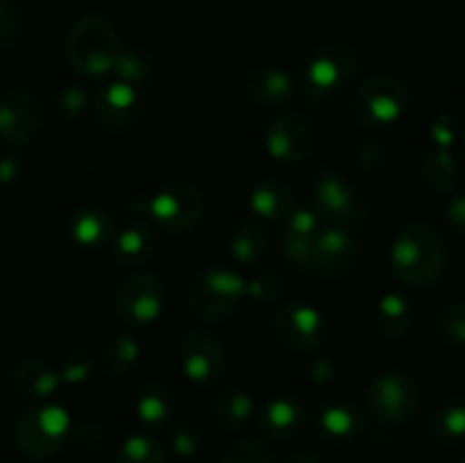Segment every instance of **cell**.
Listing matches in <instances>:
<instances>
[{
	"label": "cell",
	"mask_w": 465,
	"mask_h": 463,
	"mask_svg": "<svg viewBox=\"0 0 465 463\" xmlns=\"http://www.w3.org/2000/svg\"><path fill=\"white\" fill-rule=\"evenodd\" d=\"M448 261V241L430 222L402 227L391 245V272L398 281L416 289L436 284L445 275Z\"/></svg>",
	"instance_id": "1"
},
{
	"label": "cell",
	"mask_w": 465,
	"mask_h": 463,
	"mask_svg": "<svg viewBox=\"0 0 465 463\" xmlns=\"http://www.w3.org/2000/svg\"><path fill=\"white\" fill-rule=\"evenodd\" d=\"M121 53V36L103 14H86L77 18L64 41L68 66L86 77H103L112 73Z\"/></svg>",
	"instance_id": "2"
},
{
	"label": "cell",
	"mask_w": 465,
	"mask_h": 463,
	"mask_svg": "<svg viewBox=\"0 0 465 463\" xmlns=\"http://www.w3.org/2000/svg\"><path fill=\"white\" fill-rule=\"evenodd\" d=\"M359 75V54L345 45H327L313 50L300 68V86L309 104H322Z\"/></svg>",
	"instance_id": "3"
},
{
	"label": "cell",
	"mask_w": 465,
	"mask_h": 463,
	"mask_svg": "<svg viewBox=\"0 0 465 463\" xmlns=\"http://www.w3.org/2000/svg\"><path fill=\"white\" fill-rule=\"evenodd\" d=\"M248 295V281L230 268H209L200 272L189 291V309L204 322L232 316Z\"/></svg>",
	"instance_id": "4"
},
{
	"label": "cell",
	"mask_w": 465,
	"mask_h": 463,
	"mask_svg": "<svg viewBox=\"0 0 465 463\" xmlns=\"http://www.w3.org/2000/svg\"><path fill=\"white\" fill-rule=\"evenodd\" d=\"M411 107L407 84L393 75H375L363 82L352 98V116L363 127L395 125Z\"/></svg>",
	"instance_id": "5"
},
{
	"label": "cell",
	"mask_w": 465,
	"mask_h": 463,
	"mask_svg": "<svg viewBox=\"0 0 465 463\" xmlns=\"http://www.w3.org/2000/svg\"><path fill=\"white\" fill-rule=\"evenodd\" d=\"M71 420L66 409L57 404L30 409L18 418L14 427V440L16 448L30 458H48L57 454L66 443Z\"/></svg>",
	"instance_id": "6"
},
{
	"label": "cell",
	"mask_w": 465,
	"mask_h": 463,
	"mask_svg": "<svg viewBox=\"0 0 465 463\" xmlns=\"http://www.w3.org/2000/svg\"><path fill=\"white\" fill-rule=\"evenodd\" d=\"M368 409L384 425H404L416 416L420 404V389L411 375L391 370L375 377L368 386Z\"/></svg>",
	"instance_id": "7"
},
{
	"label": "cell",
	"mask_w": 465,
	"mask_h": 463,
	"mask_svg": "<svg viewBox=\"0 0 465 463\" xmlns=\"http://www.w3.org/2000/svg\"><path fill=\"white\" fill-rule=\"evenodd\" d=\"M313 212L321 218L350 227L368 218V204L357 186L341 172H318L313 182Z\"/></svg>",
	"instance_id": "8"
},
{
	"label": "cell",
	"mask_w": 465,
	"mask_h": 463,
	"mask_svg": "<svg viewBox=\"0 0 465 463\" xmlns=\"http://www.w3.org/2000/svg\"><path fill=\"white\" fill-rule=\"evenodd\" d=\"M116 316L127 325H150L162 316L163 286L150 272H130L114 291Z\"/></svg>",
	"instance_id": "9"
},
{
	"label": "cell",
	"mask_w": 465,
	"mask_h": 463,
	"mask_svg": "<svg viewBox=\"0 0 465 463\" xmlns=\"http://www.w3.org/2000/svg\"><path fill=\"white\" fill-rule=\"evenodd\" d=\"M272 331L286 348L298 350V352H313L325 343L330 327H327L325 316L316 307L291 302L275 311Z\"/></svg>",
	"instance_id": "10"
},
{
	"label": "cell",
	"mask_w": 465,
	"mask_h": 463,
	"mask_svg": "<svg viewBox=\"0 0 465 463\" xmlns=\"http://www.w3.org/2000/svg\"><path fill=\"white\" fill-rule=\"evenodd\" d=\"M316 145V130L302 112L286 109L277 113L266 127V153L275 162L298 163L312 154Z\"/></svg>",
	"instance_id": "11"
},
{
	"label": "cell",
	"mask_w": 465,
	"mask_h": 463,
	"mask_svg": "<svg viewBox=\"0 0 465 463\" xmlns=\"http://www.w3.org/2000/svg\"><path fill=\"white\" fill-rule=\"evenodd\" d=\"M180 366L191 381L213 386L223 381L227 370L225 348L221 339L207 330H191L182 339Z\"/></svg>",
	"instance_id": "12"
},
{
	"label": "cell",
	"mask_w": 465,
	"mask_h": 463,
	"mask_svg": "<svg viewBox=\"0 0 465 463\" xmlns=\"http://www.w3.org/2000/svg\"><path fill=\"white\" fill-rule=\"evenodd\" d=\"M204 212V200L198 189L186 182L163 186L150 202V213L166 232H186L198 225Z\"/></svg>",
	"instance_id": "13"
},
{
	"label": "cell",
	"mask_w": 465,
	"mask_h": 463,
	"mask_svg": "<svg viewBox=\"0 0 465 463\" xmlns=\"http://www.w3.org/2000/svg\"><path fill=\"white\" fill-rule=\"evenodd\" d=\"M359 261V239L350 227L331 225L318 232L312 248L309 268L325 277H343L357 266Z\"/></svg>",
	"instance_id": "14"
},
{
	"label": "cell",
	"mask_w": 465,
	"mask_h": 463,
	"mask_svg": "<svg viewBox=\"0 0 465 463\" xmlns=\"http://www.w3.org/2000/svg\"><path fill=\"white\" fill-rule=\"evenodd\" d=\"M41 127V104L32 91L12 89L0 98V139L9 145H25Z\"/></svg>",
	"instance_id": "15"
},
{
	"label": "cell",
	"mask_w": 465,
	"mask_h": 463,
	"mask_svg": "<svg viewBox=\"0 0 465 463\" xmlns=\"http://www.w3.org/2000/svg\"><path fill=\"white\" fill-rule=\"evenodd\" d=\"M95 113L100 123L112 132H130L139 125L143 104L136 86L125 82H112L98 91L95 98Z\"/></svg>",
	"instance_id": "16"
},
{
	"label": "cell",
	"mask_w": 465,
	"mask_h": 463,
	"mask_svg": "<svg viewBox=\"0 0 465 463\" xmlns=\"http://www.w3.org/2000/svg\"><path fill=\"white\" fill-rule=\"evenodd\" d=\"M321 232V216L313 209H295L284 222V257L298 271H307L312 261V248Z\"/></svg>",
	"instance_id": "17"
},
{
	"label": "cell",
	"mask_w": 465,
	"mask_h": 463,
	"mask_svg": "<svg viewBox=\"0 0 465 463\" xmlns=\"http://www.w3.org/2000/svg\"><path fill=\"white\" fill-rule=\"evenodd\" d=\"M307 422V409L293 395H282V398L271 399L259 413V429L272 440H289L295 438L304 429Z\"/></svg>",
	"instance_id": "18"
},
{
	"label": "cell",
	"mask_w": 465,
	"mask_h": 463,
	"mask_svg": "<svg viewBox=\"0 0 465 463\" xmlns=\"http://www.w3.org/2000/svg\"><path fill=\"white\" fill-rule=\"evenodd\" d=\"M243 91L259 107H282L293 98V80L280 66H259L248 73Z\"/></svg>",
	"instance_id": "19"
},
{
	"label": "cell",
	"mask_w": 465,
	"mask_h": 463,
	"mask_svg": "<svg viewBox=\"0 0 465 463\" xmlns=\"http://www.w3.org/2000/svg\"><path fill=\"white\" fill-rule=\"evenodd\" d=\"M250 209L271 222H286L295 212V195L284 182L259 180L250 191Z\"/></svg>",
	"instance_id": "20"
},
{
	"label": "cell",
	"mask_w": 465,
	"mask_h": 463,
	"mask_svg": "<svg viewBox=\"0 0 465 463\" xmlns=\"http://www.w3.org/2000/svg\"><path fill=\"white\" fill-rule=\"evenodd\" d=\"M71 234L82 248H98L114 236V218L107 209L86 204L71 216Z\"/></svg>",
	"instance_id": "21"
},
{
	"label": "cell",
	"mask_w": 465,
	"mask_h": 463,
	"mask_svg": "<svg viewBox=\"0 0 465 463\" xmlns=\"http://www.w3.org/2000/svg\"><path fill=\"white\" fill-rule=\"evenodd\" d=\"M318 427L331 440H357L366 429V418L357 407L348 402H331L318 416Z\"/></svg>",
	"instance_id": "22"
},
{
	"label": "cell",
	"mask_w": 465,
	"mask_h": 463,
	"mask_svg": "<svg viewBox=\"0 0 465 463\" xmlns=\"http://www.w3.org/2000/svg\"><path fill=\"white\" fill-rule=\"evenodd\" d=\"M12 386L23 398H48L57 390L59 375L39 359H25L12 370Z\"/></svg>",
	"instance_id": "23"
},
{
	"label": "cell",
	"mask_w": 465,
	"mask_h": 463,
	"mask_svg": "<svg viewBox=\"0 0 465 463\" xmlns=\"http://www.w3.org/2000/svg\"><path fill=\"white\" fill-rule=\"evenodd\" d=\"M413 304L402 293H386L377 302L375 327L386 339H402L413 327Z\"/></svg>",
	"instance_id": "24"
},
{
	"label": "cell",
	"mask_w": 465,
	"mask_h": 463,
	"mask_svg": "<svg viewBox=\"0 0 465 463\" xmlns=\"http://www.w3.org/2000/svg\"><path fill=\"white\" fill-rule=\"evenodd\" d=\"M213 418L223 429L239 431L250 422L254 413V402L250 393L241 389H225L213 398Z\"/></svg>",
	"instance_id": "25"
},
{
	"label": "cell",
	"mask_w": 465,
	"mask_h": 463,
	"mask_svg": "<svg viewBox=\"0 0 465 463\" xmlns=\"http://www.w3.org/2000/svg\"><path fill=\"white\" fill-rule=\"evenodd\" d=\"M154 250V232L145 222H134L116 236V259L123 266H141Z\"/></svg>",
	"instance_id": "26"
},
{
	"label": "cell",
	"mask_w": 465,
	"mask_h": 463,
	"mask_svg": "<svg viewBox=\"0 0 465 463\" xmlns=\"http://www.w3.org/2000/svg\"><path fill=\"white\" fill-rule=\"evenodd\" d=\"M268 243H271V241H268L266 230H263L259 222L243 221L236 225L234 232H232V257L239 263H257L259 259L266 257Z\"/></svg>",
	"instance_id": "27"
},
{
	"label": "cell",
	"mask_w": 465,
	"mask_h": 463,
	"mask_svg": "<svg viewBox=\"0 0 465 463\" xmlns=\"http://www.w3.org/2000/svg\"><path fill=\"white\" fill-rule=\"evenodd\" d=\"M422 180L436 193H450L459 182V168L448 150L430 153L422 162Z\"/></svg>",
	"instance_id": "28"
},
{
	"label": "cell",
	"mask_w": 465,
	"mask_h": 463,
	"mask_svg": "<svg viewBox=\"0 0 465 463\" xmlns=\"http://www.w3.org/2000/svg\"><path fill=\"white\" fill-rule=\"evenodd\" d=\"M465 429V407L461 398L448 399L431 416V436L439 443H459Z\"/></svg>",
	"instance_id": "29"
},
{
	"label": "cell",
	"mask_w": 465,
	"mask_h": 463,
	"mask_svg": "<svg viewBox=\"0 0 465 463\" xmlns=\"http://www.w3.org/2000/svg\"><path fill=\"white\" fill-rule=\"evenodd\" d=\"M116 73L118 82H125L130 86L145 84L150 77L154 75V62L150 54H145L143 50H123L118 54L116 64H114V71Z\"/></svg>",
	"instance_id": "30"
},
{
	"label": "cell",
	"mask_w": 465,
	"mask_h": 463,
	"mask_svg": "<svg viewBox=\"0 0 465 463\" xmlns=\"http://www.w3.org/2000/svg\"><path fill=\"white\" fill-rule=\"evenodd\" d=\"M141 357V348L132 336H114L107 345H104L103 361L109 368L114 377H123L136 366Z\"/></svg>",
	"instance_id": "31"
},
{
	"label": "cell",
	"mask_w": 465,
	"mask_h": 463,
	"mask_svg": "<svg viewBox=\"0 0 465 463\" xmlns=\"http://www.w3.org/2000/svg\"><path fill=\"white\" fill-rule=\"evenodd\" d=\"M136 416L148 427H162L173 418V399L157 386H150L136 399Z\"/></svg>",
	"instance_id": "32"
},
{
	"label": "cell",
	"mask_w": 465,
	"mask_h": 463,
	"mask_svg": "<svg viewBox=\"0 0 465 463\" xmlns=\"http://www.w3.org/2000/svg\"><path fill=\"white\" fill-rule=\"evenodd\" d=\"M116 463H166V452L153 436L136 434L121 445Z\"/></svg>",
	"instance_id": "33"
},
{
	"label": "cell",
	"mask_w": 465,
	"mask_h": 463,
	"mask_svg": "<svg viewBox=\"0 0 465 463\" xmlns=\"http://www.w3.org/2000/svg\"><path fill=\"white\" fill-rule=\"evenodd\" d=\"M436 339L445 345H454V348H461L465 340V309L461 302H452L450 307H445L443 311L436 318Z\"/></svg>",
	"instance_id": "34"
},
{
	"label": "cell",
	"mask_w": 465,
	"mask_h": 463,
	"mask_svg": "<svg viewBox=\"0 0 465 463\" xmlns=\"http://www.w3.org/2000/svg\"><path fill=\"white\" fill-rule=\"evenodd\" d=\"M223 463H275L271 449L257 438H241L227 448Z\"/></svg>",
	"instance_id": "35"
},
{
	"label": "cell",
	"mask_w": 465,
	"mask_h": 463,
	"mask_svg": "<svg viewBox=\"0 0 465 463\" xmlns=\"http://www.w3.org/2000/svg\"><path fill=\"white\" fill-rule=\"evenodd\" d=\"M171 445H173V449L180 454V457H184V458L195 457V454H198L204 445L203 427L191 425V422L189 425L177 427L175 434H173V438H171Z\"/></svg>",
	"instance_id": "36"
},
{
	"label": "cell",
	"mask_w": 465,
	"mask_h": 463,
	"mask_svg": "<svg viewBox=\"0 0 465 463\" xmlns=\"http://www.w3.org/2000/svg\"><path fill=\"white\" fill-rule=\"evenodd\" d=\"M21 14L12 0H0V50L9 48L21 36Z\"/></svg>",
	"instance_id": "37"
},
{
	"label": "cell",
	"mask_w": 465,
	"mask_h": 463,
	"mask_svg": "<svg viewBox=\"0 0 465 463\" xmlns=\"http://www.w3.org/2000/svg\"><path fill=\"white\" fill-rule=\"evenodd\" d=\"M284 293V281L280 280L272 272H266V275H259L254 280L248 281V295L257 300H266V302H272L280 295Z\"/></svg>",
	"instance_id": "38"
},
{
	"label": "cell",
	"mask_w": 465,
	"mask_h": 463,
	"mask_svg": "<svg viewBox=\"0 0 465 463\" xmlns=\"http://www.w3.org/2000/svg\"><path fill=\"white\" fill-rule=\"evenodd\" d=\"M431 139L440 145V150L452 148L457 141V123L452 116H439L431 123Z\"/></svg>",
	"instance_id": "39"
},
{
	"label": "cell",
	"mask_w": 465,
	"mask_h": 463,
	"mask_svg": "<svg viewBox=\"0 0 465 463\" xmlns=\"http://www.w3.org/2000/svg\"><path fill=\"white\" fill-rule=\"evenodd\" d=\"M91 370H94V366H91L89 357H73L64 363L62 372H57V375L59 379H66L68 384H77V381L89 379Z\"/></svg>",
	"instance_id": "40"
},
{
	"label": "cell",
	"mask_w": 465,
	"mask_h": 463,
	"mask_svg": "<svg viewBox=\"0 0 465 463\" xmlns=\"http://www.w3.org/2000/svg\"><path fill=\"white\" fill-rule=\"evenodd\" d=\"M57 104L62 116H77L86 104V91H82L80 86H71L59 95Z\"/></svg>",
	"instance_id": "41"
},
{
	"label": "cell",
	"mask_w": 465,
	"mask_h": 463,
	"mask_svg": "<svg viewBox=\"0 0 465 463\" xmlns=\"http://www.w3.org/2000/svg\"><path fill=\"white\" fill-rule=\"evenodd\" d=\"M445 218H448L450 227H452L457 234H463V222H465V202L463 195L457 193L445 207Z\"/></svg>",
	"instance_id": "42"
},
{
	"label": "cell",
	"mask_w": 465,
	"mask_h": 463,
	"mask_svg": "<svg viewBox=\"0 0 465 463\" xmlns=\"http://www.w3.org/2000/svg\"><path fill=\"white\" fill-rule=\"evenodd\" d=\"M368 148H371V153H366L363 148H359V166L363 168V171H375V168H380L381 159H384V153H381V148L377 143H368Z\"/></svg>",
	"instance_id": "43"
},
{
	"label": "cell",
	"mask_w": 465,
	"mask_h": 463,
	"mask_svg": "<svg viewBox=\"0 0 465 463\" xmlns=\"http://www.w3.org/2000/svg\"><path fill=\"white\" fill-rule=\"evenodd\" d=\"M309 377H312L313 381H318V384H325V381H330L331 377H334V363H331L327 357L316 359L312 370H309Z\"/></svg>",
	"instance_id": "44"
},
{
	"label": "cell",
	"mask_w": 465,
	"mask_h": 463,
	"mask_svg": "<svg viewBox=\"0 0 465 463\" xmlns=\"http://www.w3.org/2000/svg\"><path fill=\"white\" fill-rule=\"evenodd\" d=\"M18 166L14 157H3L0 159V182H12L16 180Z\"/></svg>",
	"instance_id": "45"
},
{
	"label": "cell",
	"mask_w": 465,
	"mask_h": 463,
	"mask_svg": "<svg viewBox=\"0 0 465 463\" xmlns=\"http://www.w3.org/2000/svg\"><path fill=\"white\" fill-rule=\"evenodd\" d=\"M286 463H321V458H318L313 449H298V452H293L286 458Z\"/></svg>",
	"instance_id": "46"
},
{
	"label": "cell",
	"mask_w": 465,
	"mask_h": 463,
	"mask_svg": "<svg viewBox=\"0 0 465 463\" xmlns=\"http://www.w3.org/2000/svg\"><path fill=\"white\" fill-rule=\"evenodd\" d=\"M23 3H30V0H23Z\"/></svg>",
	"instance_id": "47"
}]
</instances>
